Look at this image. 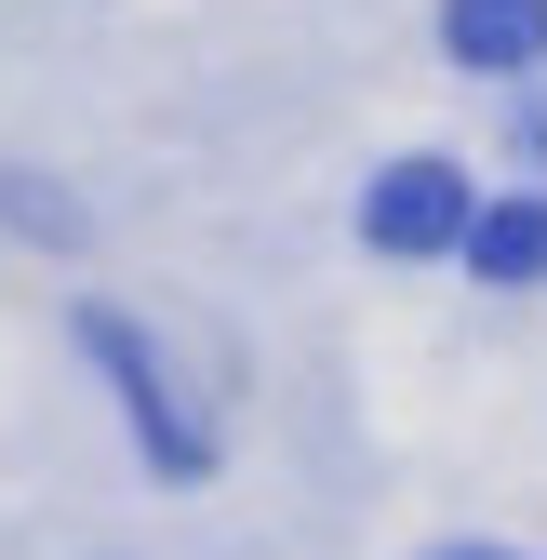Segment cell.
Instances as JSON below:
<instances>
[{"mask_svg":"<svg viewBox=\"0 0 547 560\" xmlns=\"http://www.w3.org/2000/svg\"><path fill=\"white\" fill-rule=\"evenodd\" d=\"M467 267H481V280H547V200H481Z\"/></svg>","mask_w":547,"mask_h":560,"instance_id":"3957f363","label":"cell"},{"mask_svg":"<svg viewBox=\"0 0 547 560\" xmlns=\"http://www.w3.org/2000/svg\"><path fill=\"white\" fill-rule=\"evenodd\" d=\"M441 40H454L467 67H494V81H508V67H534V54H547V0H454Z\"/></svg>","mask_w":547,"mask_h":560,"instance_id":"7a4b0ae2","label":"cell"},{"mask_svg":"<svg viewBox=\"0 0 547 560\" xmlns=\"http://www.w3.org/2000/svg\"><path fill=\"white\" fill-rule=\"evenodd\" d=\"M467 228H481V200H467L454 161H400V174H374V200H361V241H374V254H467Z\"/></svg>","mask_w":547,"mask_h":560,"instance_id":"6da1fadb","label":"cell"},{"mask_svg":"<svg viewBox=\"0 0 547 560\" xmlns=\"http://www.w3.org/2000/svg\"><path fill=\"white\" fill-rule=\"evenodd\" d=\"M441 560H508V547H441Z\"/></svg>","mask_w":547,"mask_h":560,"instance_id":"277c9868","label":"cell"}]
</instances>
